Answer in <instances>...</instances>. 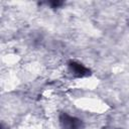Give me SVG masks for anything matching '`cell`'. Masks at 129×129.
Masks as SVG:
<instances>
[{
	"mask_svg": "<svg viewBox=\"0 0 129 129\" xmlns=\"http://www.w3.org/2000/svg\"><path fill=\"white\" fill-rule=\"evenodd\" d=\"M59 124L62 129H83L84 128V122L74 116L69 115L68 113H60L59 117Z\"/></svg>",
	"mask_w": 129,
	"mask_h": 129,
	"instance_id": "6da1fadb",
	"label": "cell"
},
{
	"mask_svg": "<svg viewBox=\"0 0 129 129\" xmlns=\"http://www.w3.org/2000/svg\"><path fill=\"white\" fill-rule=\"evenodd\" d=\"M69 69H70L71 73L74 75V77H76V78H84V77L91 75V71L88 68H86L84 64H82L76 60L69 61Z\"/></svg>",
	"mask_w": 129,
	"mask_h": 129,
	"instance_id": "7a4b0ae2",
	"label": "cell"
},
{
	"mask_svg": "<svg viewBox=\"0 0 129 129\" xmlns=\"http://www.w3.org/2000/svg\"><path fill=\"white\" fill-rule=\"evenodd\" d=\"M47 4L51 8H58V7H60L63 4V2L62 1H59V0H53V1H49Z\"/></svg>",
	"mask_w": 129,
	"mask_h": 129,
	"instance_id": "3957f363",
	"label": "cell"
}]
</instances>
